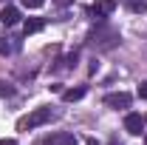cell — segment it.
I'll use <instances>...</instances> for the list:
<instances>
[{"instance_id":"cell-1","label":"cell","mask_w":147,"mask_h":145,"mask_svg":"<svg viewBox=\"0 0 147 145\" xmlns=\"http://www.w3.org/2000/svg\"><path fill=\"white\" fill-rule=\"evenodd\" d=\"M51 108H34L28 117H23L17 122V131H31V128H40V125H45V122H51Z\"/></svg>"},{"instance_id":"cell-2","label":"cell","mask_w":147,"mask_h":145,"mask_svg":"<svg viewBox=\"0 0 147 145\" xmlns=\"http://www.w3.org/2000/svg\"><path fill=\"white\" fill-rule=\"evenodd\" d=\"M91 43L96 46V49H113V46L119 43V31H113V29H108V26H99V29L91 34Z\"/></svg>"},{"instance_id":"cell-3","label":"cell","mask_w":147,"mask_h":145,"mask_svg":"<svg viewBox=\"0 0 147 145\" xmlns=\"http://www.w3.org/2000/svg\"><path fill=\"white\" fill-rule=\"evenodd\" d=\"M144 117H142V114H133V111H130L127 117H125V131H127V134H133V137H142V134H144Z\"/></svg>"},{"instance_id":"cell-4","label":"cell","mask_w":147,"mask_h":145,"mask_svg":"<svg viewBox=\"0 0 147 145\" xmlns=\"http://www.w3.org/2000/svg\"><path fill=\"white\" fill-rule=\"evenodd\" d=\"M130 103H133V97H130L127 91H116V94H108L105 97V105L108 108H130Z\"/></svg>"},{"instance_id":"cell-5","label":"cell","mask_w":147,"mask_h":145,"mask_svg":"<svg viewBox=\"0 0 147 145\" xmlns=\"http://www.w3.org/2000/svg\"><path fill=\"white\" fill-rule=\"evenodd\" d=\"M91 12H93L99 20H102V23H105V17H110V14L116 12V0H93Z\"/></svg>"},{"instance_id":"cell-6","label":"cell","mask_w":147,"mask_h":145,"mask_svg":"<svg viewBox=\"0 0 147 145\" xmlns=\"http://www.w3.org/2000/svg\"><path fill=\"white\" fill-rule=\"evenodd\" d=\"M0 23H3V26H17V23H20V9H17V6H3Z\"/></svg>"},{"instance_id":"cell-7","label":"cell","mask_w":147,"mask_h":145,"mask_svg":"<svg viewBox=\"0 0 147 145\" xmlns=\"http://www.w3.org/2000/svg\"><path fill=\"white\" fill-rule=\"evenodd\" d=\"M45 145H76V137L62 131V134H54L51 140H45Z\"/></svg>"},{"instance_id":"cell-8","label":"cell","mask_w":147,"mask_h":145,"mask_svg":"<svg viewBox=\"0 0 147 145\" xmlns=\"http://www.w3.org/2000/svg\"><path fill=\"white\" fill-rule=\"evenodd\" d=\"M85 94H88V88H85V85H76V88L62 91V100H65V103H76V100H82Z\"/></svg>"},{"instance_id":"cell-9","label":"cell","mask_w":147,"mask_h":145,"mask_svg":"<svg viewBox=\"0 0 147 145\" xmlns=\"http://www.w3.org/2000/svg\"><path fill=\"white\" fill-rule=\"evenodd\" d=\"M23 29H26V34H37V31H42V29H45V20H42V17H28Z\"/></svg>"},{"instance_id":"cell-10","label":"cell","mask_w":147,"mask_h":145,"mask_svg":"<svg viewBox=\"0 0 147 145\" xmlns=\"http://www.w3.org/2000/svg\"><path fill=\"white\" fill-rule=\"evenodd\" d=\"M130 12H136V14H142V12H147V0H127Z\"/></svg>"},{"instance_id":"cell-11","label":"cell","mask_w":147,"mask_h":145,"mask_svg":"<svg viewBox=\"0 0 147 145\" xmlns=\"http://www.w3.org/2000/svg\"><path fill=\"white\" fill-rule=\"evenodd\" d=\"M0 54H3V57H9V54H11V43H9L6 37H0Z\"/></svg>"},{"instance_id":"cell-12","label":"cell","mask_w":147,"mask_h":145,"mask_svg":"<svg viewBox=\"0 0 147 145\" xmlns=\"http://www.w3.org/2000/svg\"><path fill=\"white\" fill-rule=\"evenodd\" d=\"M20 3H23L26 9H40V6H42L45 0H20Z\"/></svg>"},{"instance_id":"cell-13","label":"cell","mask_w":147,"mask_h":145,"mask_svg":"<svg viewBox=\"0 0 147 145\" xmlns=\"http://www.w3.org/2000/svg\"><path fill=\"white\" fill-rule=\"evenodd\" d=\"M139 97H142V100H147V83H142V85H139Z\"/></svg>"},{"instance_id":"cell-14","label":"cell","mask_w":147,"mask_h":145,"mask_svg":"<svg viewBox=\"0 0 147 145\" xmlns=\"http://www.w3.org/2000/svg\"><path fill=\"white\" fill-rule=\"evenodd\" d=\"M54 3H57V6H59V9H65V6H71L74 0H54Z\"/></svg>"},{"instance_id":"cell-15","label":"cell","mask_w":147,"mask_h":145,"mask_svg":"<svg viewBox=\"0 0 147 145\" xmlns=\"http://www.w3.org/2000/svg\"><path fill=\"white\" fill-rule=\"evenodd\" d=\"M0 145H17V140H0Z\"/></svg>"},{"instance_id":"cell-16","label":"cell","mask_w":147,"mask_h":145,"mask_svg":"<svg viewBox=\"0 0 147 145\" xmlns=\"http://www.w3.org/2000/svg\"><path fill=\"white\" fill-rule=\"evenodd\" d=\"M88 145H96V140H88Z\"/></svg>"},{"instance_id":"cell-17","label":"cell","mask_w":147,"mask_h":145,"mask_svg":"<svg viewBox=\"0 0 147 145\" xmlns=\"http://www.w3.org/2000/svg\"><path fill=\"white\" fill-rule=\"evenodd\" d=\"M144 122H147V117H144Z\"/></svg>"},{"instance_id":"cell-18","label":"cell","mask_w":147,"mask_h":145,"mask_svg":"<svg viewBox=\"0 0 147 145\" xmlns=\"http://www.w3.org/2000/svg\"><path fill=\"white\" fill-rule=\"evenodd\" d=\"M144 145H147V142H144Z\"/></svg>"}]
</instances>
